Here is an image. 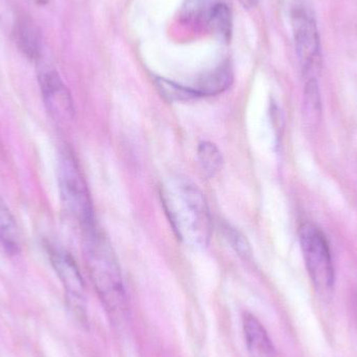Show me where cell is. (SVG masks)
<instances>
[{
  "label": "cell",
  "instance_id": "8",
  "mask_svg": "<svg viewBox=\"0 0 357 357\" xmlns=\"http://www.w3.org/2000/svg\"><path fill=\"white\" fill-rule=\"evenodd\" d=\"M245 345L250 357H274L275 348L264 325L254 314L245 312L243 317Z\"/></svg>",
  "mask_w": 357,
  "mask_h": 357
},
{
  "label": "cell",
  "instance_id": "10",
  "mask_svg": "<svg viewBox=\"0 0 357 357\" xmlns=\"http://www.w3.org/2000/svg\"><path fill=\"white\" fill-rule=\"evenodd\" d=\"M233 82V73L228 63L216 67L197 79L193 89L201 96H218L230 87Z\"/></svg>",
  "mask_w": 357,
  "mask_h": 357
},
{
  "label": "cell",
  "instance_id": "5",
  "mask_svg": "<svg viewBox=\"0 0 357 357\" xmlns=\"http://www.w3.org/2000/svg\"><path fill=\"white\" fill-rule=\"evenodd\" d=\"M300 247L310 279L320 293L329 294L335 287V272L331 245L324 232L312 222L299 229Z\"/></svg>",
  "mask_w": 357,
  "mask_h": 357
},
{
  "label": "cell",
  "instance_id": "13",
  "mask_svg": "<svg viewBox=\"0 0 357 357\" xmlns=\"http://www.w3.org/2000/svg\"><path fill=\"white\" fill-rule=\"evenodd\" d=\"M197 160L202 172L207 177H214L222 169V156L215 144L209 142L199 144L197 148Z\"/></svg>",
  "mask_w": 357,
  "mask_h": 357
},
{
  "label": "cell",
  "instance_id": "15",
  "mask_svg": "<svg viewBox=\"0 0 357 357\" xmlns=\"http://www.w3.org/2000/svg\"><path fill=\"white\" fill-rule=\"evenodd\" d=\"M155 84L161 96L167 98L169 102H189L199 98L193 88L185 87L163 77H157L155 79Z\"/></svg>",
  "mask_w": 357,
  "mask_h": 357
},
{
  "label": "cell",
  "instance_id": "17",
  "mask_svg": "<svg viewBox=\"0 0 357 357\" xmlns=\"http://www.w3.org/2000/svg\"><path fill=\"white\" fill-rule=\"evenodd\" d=\"M225 236L228 239L229 243L231 247L234 249V251L238 254L243 259H248L251 256V247L250 243H248L247 238L245 235L241 234L238 230L231 227L230 225H225L224 227Z\"/></svg>",
  "mask_w": 357,
  "mask_h": 357
},
{
  "label": "cell",
  "instance_id": "16",
  "mask_svg": "<svg viewBox=\"0 0 357 357\" xmlns=\"http://www.w3.org/2000/svg\"><path fill=\"white\" fill-rule=\"evenodd\" d=\"M304 98H305L306 113L308 117L312 119V123L320 119L321 93L319 88L318 79H310L305 81V89H304Z\"/></svg>",
  "mask_w": 357,
  "mask_h": 357
},
{
  "label": "cell",
  "instance_id": "14",
  "mask_svg": "<svg viewBox=\"0 0 357 357\" xmlns=\"http://www.w3.org/2000/svg\"><path fill=\"white\" fill-rule=\"evenodd\" d=\"M207 27L222 41L228 42L230 40L232 33V17L230 8L227 4L222 1L218 2L212 13Z\"/></svg>",
  "mask_w": 357,
  "mask_h": 357
},
{
  "label": "cell",
  "instance_id": "3",
  "mask_svg": "<svg viewBox=\"0 0 357 357\" xmlns=\"http://www.w3.org/2000/svg\"><path fill=\"white\" fill-rule=\"evenodd\" d=\"M58 176L61 199L67 213L77 222L83 232L96 227L93 206L87 183L77 159L69 150L61 153Z\"/></svg>",
  "mask_w": 357,
  "mask_h": 357
},
{
  "label": "cell",
  "instance_id": "1",
  "mask_svg": "<svg viewBox=\"0 0 357 357\" xmlns=\"http://www.w3.org/2000/svg\"><path fill=\"white\" fill-rule=\"evenodd\" d=\"M161 201L178 238L192 248L209 245L212 220L206 197L187 178H167L161 187Z\"/></svg>",
  "mask_w": 357,
  "mask_h": 357
},
{
  "label": "cell",
  "instance_id": "4",
  "mask_svg": "<svg viewBox=\"0 0 357 357\" xmlns=\"http://www.w3.org/2000/svg\"><path fill=\"white\" fill-rule=\"evenodd\" d=\"M291 18L296 52L304 79H318L323 59L320 33L314 12L303 0H297L291 6Z\"/></svg>",
  "mask_w": 357,
  "mask_h": 357
},
{
  "label": "cell",
  "instance_id": "7",
  "mask_svg": "<svg viewBox=\"0 0 357 357\" xmlns=\"http://www.w3.org/2000/svg\"><path fill=\"white\" fill-rule=\"evenodd\" d=\"M40 89L44 104L54 119L68 121L75 114L73 98L56 69L42 67L39 73Z\"/></svg>",
  "mask_w": 357,
  "mask_h": 357
},
{
  "label": "cell",
  "instance_id": "12",
  "mask_svg": "<svg viewBox=\"0 0 357 357\" xmlns=\"http://www.w3.org/2000/svg\"><path fill=\"white\" fill-rule=\"evenodd\" d=\"M220 0H185L181 8V18L189 24L207 26L214 8Z\"/></svg>",
  "mask_w": 357,
  "mask_h": 357
},
{
  "label": "cell",
  "instance_id": "2",
  "mask_svg": "<svg viewBox=\"0 0 357 357\" xmlns=\"http://www.w3.org/2000/svg\"><path fill=\"white\" fill-rule=\"evenodd\" d=\"M84 256L94 289L107 312L119 318L127 310V293L116 254L98 228L84 231Z\"/></svg>",
  "mask_w": 357,
  "mask_h": 357
},
{
  "label": "cell",
  "instance_id": "11",
  "mask_svg": "<svg viewBox=\"0 0 357 357\" xmlns=\"http://www.w3.org/2000/svg\"><path fill=\"white\" fill-rule=\"evenodd\" d=\"M0 243L10 255H17L21 251V235L16 220L0 197Z\"/></svg>",
  "mask_w": 357,
  "mask_h": 357
},
{
  "label": "cell",
  "instance_id": "9",
  "mask_svg": "<svg viewBox=\"0 0 357 357\" xmlns=\"http://www.w3.org/2000/svg\"><path fill=\"white\" fill-rule=\"evenodd\" d=\"M15 40L19 50L31 60H37L42 52L41 31L29 17H20L15 24Z\"/></svg>",
  "mask_w": 357,
  "mask_h": 357
},
{
  "label": "cell",
  "instance_id": "19",
  "mask_svg": "<svg viewBox=\"0 0 357 357\" xmlns=\"http://www.w3.org/2000/svg\"><path fill=\"white\" fill-rule=\"evenodd\" d=\"M35 1L39 4H45V3H47L48 0H35Z\"/></svg>",
  "mask_w": 357,
  "mask_h": 357
},
{
  "label": "cell",
  "instance_id": "6",
  "mask_svg": "<svg viewBox=\"0 0 357 357\" xmlns=\"http://www.w3.org/2000/svg\"><path fill=\"white\" fill-rule=\"evenodd\" d=\"M48 254L52 266L64 287L69 310L79 322L85 323L87 320L85 284L75 259L68 252L59 248L50 247Z\"/></svg>",
  "mask_w": 357,
  "mask_h": 357
},
{
  "label": "cell",
  "instance_id": "18",
  "mask_svg": "<svg viewBox=\"0 0 357 357\" xmlns=\"http://www.w3.org/2000/svg\"><path fill=\"white\" fill-rule=\"evenodd\" d=\"M238 1L245 10H252V8H255L257 6L259 0H238Z\"/></svg>",
  "mask_w": 357,
  "mask_h": 357
}]
</instances>
